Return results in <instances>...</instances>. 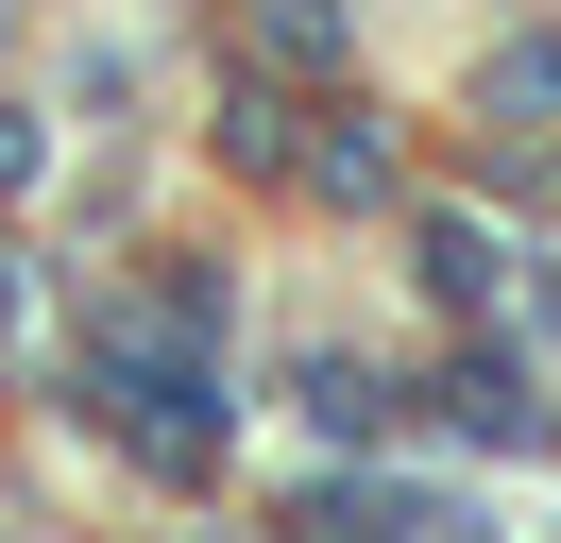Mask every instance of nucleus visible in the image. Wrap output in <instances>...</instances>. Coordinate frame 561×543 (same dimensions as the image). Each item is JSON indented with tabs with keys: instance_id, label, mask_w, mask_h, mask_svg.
<instances>
[{
	"instance_id": "3",
	"label": "nucleus",
	"mask_w": 561,
	"mask_h": 543,
	"mask_svg": "<svg viewBox=\"0 0 561 543\" xmlns=\"http://www.w3.org/2000/svg\"><path fill=\"white\" fill-rule=\"evenodd\" d=\"M425 289L477 305V289H493V238H477V221H425Z\"/></svg>"
},
{
	"instance_id": "1",
	"label": "nucleus",
	"mask_w": 561,
	"mask_h": 543,
	"mask_svg": "<svg viewBox=\"0 0 561 543\" xmlns=\"http://www.w3.org/2000/svg\"><path fill=\"white\" fill-rule=\"evenodd\" d=\"M103 391H119V425H137L171 475H205V459H221V391H205L187 357H137V339H119V357H103Z\"/></svg>"
},
{
	"instance_id": "2",
	"label": "nucleus",
	"mask_w": 561,
	"mask_h": 543,
	"mask_svg": "<svg viewBox=\"0 0 561 543\" xmlns=\"http://www.w3.org/2000/svg\"><path fill=\"white\" fill-rule=\"evenodd\" d=\"M443 407L493 441V459H545V441H561V407H527V373H511V357H459V391H443Z\"/></svg>"
},
{
	"instance_id": "4",
	"label": "nucleus",
	"mask_w": 561,
	"mask_h": 543,
	"mask_svg": "<svg viewBox=\"0 0 561 543\" xmlns=\"http://www.w3.org/2000/svg\"><path fill=\"white\" fill-rule=\"evenodd\" d=\"M545 102H561V51H511V68H493V119H511V136L545 119Z\"/></svg>"
}]
</instances>
